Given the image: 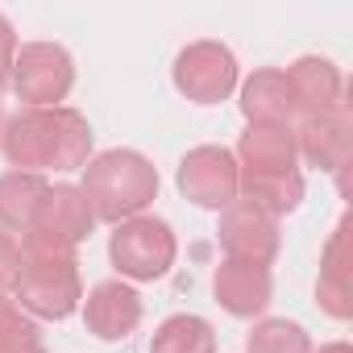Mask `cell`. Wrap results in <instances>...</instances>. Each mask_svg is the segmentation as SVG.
Wrapping results in <instances>:
<instances>
[{"label": "cell", "instance_id": "6da1fadb", "mask_svg": "<svg viewBox=\"0 0 353 353\" xmlns=\"http://www.w3.org/2000/svg\"><path fill=\"white\" fill-rule=\"evenodd\" d=\"M0 154L13 170H83L92 162V125L75 108H21L0 129Z\"/></svg>", "mask_w": 353, "mask_h": 353}, {"label": "cell", "instance_id": "ffe728a7", "mask_svg": "<svg viewBox=\"0 0 353 353\" xmlns=\"http://www.w3.org/2000/svg\"><path fill=\"white\" fill-rule=\"evenodd\" d=\"M245 353H312V336L295 320H262L245 336Z\"/></svg>", "mask_w": 353, "mask_h": 353}, {"label": "cell", "instance_id": "d6986e66", "mask_svg": "<svg viewBox=\"0 0 353 353\" xmlns=\"http://www.w3.org/2000/svg\"><path fill=\"white\" fill-rule=\"evenodd\" d=\"M150 353H216V332L204 316H166L150 341Z\"/></svg>", "mask_w": 353, "mask_h": 353}, {"label": "cell", "instance_id": "5bb4252c", "mask_svg": "<svg viewBox=\"0 0 353 353\" xmlns=\"http://www.w3.org/2000/svg\"><path fill=\"white\" fill-rule=\"evenodd\" d=\"M237 166L254 170V174H283V170H299L295 158V129L291 125H250L237 141Z\"/></svg>", "mask_w": 353, "mask_h": 353}, {"label": "cell", "instance_id": "3957f363", "mask_svg": "<svg viewBox=\"0 0 353 353\" xmlns=\"http://www.w3.org/2000/svg\"><path fill=\"white\" fill-rule=\"evenodd\" d=\"M96 212V221L121 225L133 216H145V208L158 196V170L137 150H104L83 166L79 188Z\"/></svg>", "mask_w": 353, "mask_h": 353}, {"label": "cell", "instance_id": "7402d4cb", "mask_svg": "<svg viewBox=\"0 0 353 353\" xmlns=\"http://www.w3.org/2000/svg\"><path fill=\"white\" fill-rule=\"evenodd\" d=\"M17 266H21V245L13 241V233L0 229V291H13Z\"/></svg>", "mask_w": 353, "mask_h": 353}, {"label": "cell", "instance_id": "4fadbf2b", "mask_svg": "<svg viewBox=\"0 0 353 353\" xmlns=\"http://www.w3.org/2000/svg\"><path fill=\"white\" fill-rule=\"evenodd\" d=\"M287 83H291V96H295V112H328V108H341L345 100V79L336 71V63L320 59V54H303L295 59L287 71Z\"/></svg>", "mask_w": 353, "mask_h": 353}, {"label": "cell", "instance_id": "ba28073f", "mask_svg": "<svg viewBox=\"0 0 353 353\" xmlns=\"http://www.w3.org/2000/svg\"><path fill=\"white\" fill-rule=\"evenodd\" d=\"M216 241H221L229 262L270 266L279 254V221L266 216L262 208H254L250 200H233L229 208H221Z\"/></svg>", "mask_w": 353, "mask_h": 353}, {"label": "cell", "instance_id": "e0dca14e", "mask_svg": "<svg viewBox=\"0 0 353 353\" xmlns=\"http://www.w3.org/2000/svg\"><path fill=\"white\" fill-rule=\"evenodd\" d=\"M241 112L250 117V125H287L295 112V96L283 71L262 67L241 83Z\"/></svg>", "mask_w": 353, "mask_h": 353}, {"label": "cell", "instance_id": "44dd1931", "mask_svg": "<svg viewBox=\"0 0 353 353\" xmlns=\"http://www.w3.org/2000/svg\"><path fill=\"white\" fill-rule=\"evenodd\" d=\"M0 353H46L42 328L13 299H0Z\"/></svg>", "mask_w": 353, "mask_h": 353}, {"label": "cell", "instance_id": "7a4b0ae2", "mask_svg": "<svg viewBox=\"0 0 353 353\" xmlns=\"http://www.w3.org/2000/svg\"><path fill=\"white\" fill-rule=\"evenodd\" d=\"M21 266L13 279V299L26 316L42 320H67L83 303V279H79V258L71 245L30 229L21 241Z\"/></svg>", "mask_w": 353, "mask_h": 353}, {"label": "cell", "instance_id": "8992f818", "mask_svg": "<svg viewBox=\"0 0 353 353\" xmlns=\"http://www.w3.org/2000/svg\"><path fill=\"white\" fill-rule=\"evenodd\" d=\"M170 75L192 104H221L237 88V59L221 42H192L179 50Z\"/></svg>", "mask_w": 353, "mask_h": 353}, {"label": "cell", "instance_id": "603a6c76", "mask_svg": "<svg viewBox=\"0 0 353 353\" xmlns=\"http://www.w3.org/2000/svg\"><path fill=\"white\" fill-rule=\"evenodd\" d=\"M13 59H17V34H13V26L0 17V88L9 83V75H13Z\"/></svg>", "mask_w": 353, "mask_h": 353}, {"label": "cell", "instance_id": "8fae6325", "mask_svg": "<svg viewBox=\"0 0 353 353\" xmlns=\"http://www.w3.org/2000/svg\"><path fill=\"white\" fill-rule=\"evenodd\" d=\"M34 229L71 245V250H79V241H88L92 229H96V212H92L88 196L75 183H54L42 200V212H38Z\"/></svg>", "mask_w": 353, "mask_h": 353}, {"label": "cell", "instance_id": "cb8c5ba5", "mask_svg": "<svg viewBox=\"0 0 353 353\" xmlns=\"http://www.w3.org/2000/svg\"><path fill=\"white\" fill-rule=\"evenodd\" d=\"M320 353H353V349H349V345H345V341H332V345H324V349H320Z\"/></svg>", "mask_w": 353, "mask_h": 353}, {"label": "cell", "instance_id": "ac0fdd59", "mask_svg": "<svg viewBox=\"0 0 353 353\" xmlns=\"http://www.w3.org/2000/svg\"><path fill=\"white\" fill-rule=\"evenodd\" d=\"M237 200H250L254 208H262L266 216H287L303 204V174L299 170H283V174H254L241 170L237 179Z\"/></svg>", "mask_w": 353, "mask_h": 353}, {"label": "cell", "instance_id": "30bf717a", "mask_svg": "<svg viewBox=\"0 0 353 353\" xmlns=\"http://www.w3.org/2000/svg\"><path fill=\"white\" fill-rule=\"evenodd\" d=\"M83 324L100 341H125L141 324V295L121 279L96 283L83 299Z\"/></svg>", "mask_w": 353, "mask_h": 353}, {"label": "cell", "instance_id": "9c48e42d", "mask_svg": "<svg viewBox=\"0 0 353 353\" xmlns=\"http://www.w3.org/2000/svg\"><path fill=\"white\" fill-rule=\"evenodd\" d=\"M295 150H299L312 166L341 174V170L349 166V150H353V121H349V108L341 104V108L303 117V125L295 129Z\"/></svg>", "mask_w": 353, "mask_h": 353}, {"label": "cell", "instance_id": "7c38bea8", "mask_svg": "<svg viewBox=\"0 0 353 353\" xmlns=\"http://www.w3.org/2000/svg\"><path fill=\"white\" fill-rule=\"evenodd\" d=\"M270 270L266 266H245V262H221L216 274H212V295L216 303L229 312V316H241V320H254L266 312L270 303Z\"/></svg>", "mask_w": 353, "mask_h": 353}, {"label": "cell", "instance_id": "5b68a950", "mask_svg": "<svg viewBox=\"0 0 353 353\" xmlns=\"http://www.w3.org/2000/svg\"><path fill=\"white\" fill-rule=\"evenodd\" d=\"M9 83L26 108H63L75 88V63L59 42H26L17 46Z\"/></svg>", "mask_w": 353, "mask_h": 353}, {"label": "cell", "instance_id": "d4e9b609", "mask_svg": "<svg viewBox=\"0 0 353 353\" xmlns=\"http://www.w3.org/2000/svg\"><path fill=\"white\" fill-rule=\"evenodd\" d=\"M0 129H5V112H0Z\"/></svg>", "mask_w": 353, "mask_h": 353}, {"label": "cell", "instance_id": "52a82bcc", "mask_svg": "<svg viewBox=\"0 0 353 353\" xmlns=\"http://www.w3.org/2000/svg\"><path fill=\"white\" fill-rule=\"evenodd\" d=\"M237 179H241V166L233 158V150L225 145H196L183 154L179 162V174H174V183H179V192L200 204V208H229L237 200Z\"/></svg>", "mask_w": 353, "mask_h": 353}, {"label": "cell", "instance_id": "277c9868", "mask_svg": "<svg viewBox=\"0 0 353 353\" xmlns=\"http://www.w3.org/2000/svg\"><path fill=\"white\" fill-rule=\"evenodd\" d=\"M174 254H179V241H174L170 225L158 216H133L121 221L108 237V258L121 270V279L133 283H154L174 266Z\"/></svg>", "mask_w": 353, "mask_h": 353}, {"label": "cell", "instance_id": "2e32d148", "mask_svg": "<svg viewBox=\"0 0 353 353\" xmlns=\"http://www.w3.org/2000/svg\"><path fill=\"white\" fill-rule=\"evenodd\" d=\"M50 183L42 174H30V170H5L0 174V229L5 233H30L38 212H42V200H46Z\"/></svg>", "mask_w": 353, "mask_h": 353}, {"label": "cell", "instance_id": "9a60e30c", "mask_svg": "<svg viewBox=\"0 0 353 353\" xmlns=\"http://www.w3.org/2000/svg\"><path fill=\"white\" fill-rule=\"evenodd\" d=\"M316 299L336 320H349V312H353V287H349V216L336 225L332 241L324 245L320 279H316Z\"/></svg>", "mask_w": 353, "mask_h": 353}]
</instances>
